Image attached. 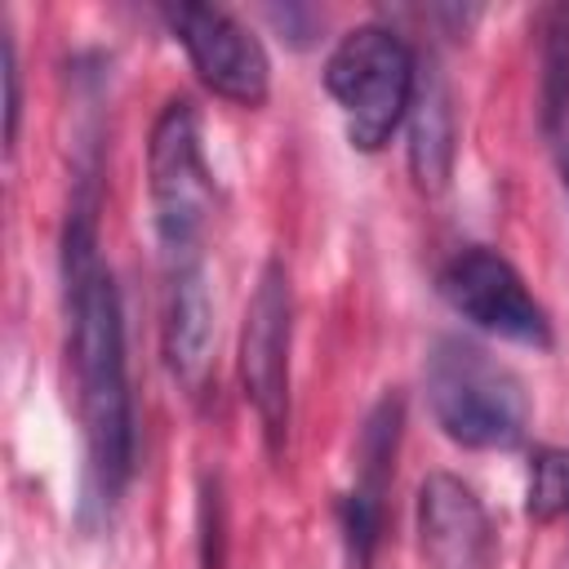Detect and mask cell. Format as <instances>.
<instances>
[{
	"mask_svg": "<svg viewBox=\"0 0 569 569\" xmlns=\"http://www.w3.org/2000/svg\"><path fill=\"white\" fill-rule=\"evenodd\" d=\"M560 173H565V191H569V156H560Z\"/></svg>",
	"mask_w": 569,
	"mask_h": 569,
	"instance_id": "cell-15",
	"label": "cell"
},
{
	"mask_svg": "<svg viewBox=\"0 0 569 569\" xmlns=\"http://www.w3.org/2000/svg\"><path fill=\"white\" fill-rule=\"evenodd\" d=\"M62 302L84 422V502L111 511L133 471V400L124 373L120 293L98 253V222L89 200L71 204L62 231Z\"/></svg>",
	"mask_w": 569,
	"mask_h": 569,
	"instance_id": "cell-1",
	"label": "cell"
},
{
	"mask_svg": "<svg viewBox=\"0 0 569 569\" xmlns=\"http://www.w3.org/2000/svg\"><path fill=\"white\" fill-rule=\"evenodd\" d=\"M418 84L413 49L378 22L351 27L325 58V89L342 111L347 138L360 151H378L409 116Z\"/></svg>",
	"mask_w": 569,
	"mask_h": 569,
	"instance_id": "cell-3",
	"label": "cell"
},
{
	"mask_svg": "<svg viewBox=\"0 0 569 569\" xmlns=\"http://www.w3.org/2000/svg\"><path fill=\"white\" fill-rule=\"evenodd\" d=\"M458 156V124H453V98L436 67L418 71L413 102H409V173L418 191L436 196L449 187Z\"/></svg>",
	"mask_w": 569,
	"mask_h": 569,
	"instance_id": "cell-11",
	"label": "cell"
},
{
	"mask_svg": "<svg viewBox=\"0 0 569 569\" xmlns=\"http://www.w3.org/2000/svg\"><path fill=\"white\" fill-rule=\"evenodd\" d=\"M160 347L173 382L187 396H204L213 373V293L204 262L164 267V325Z\"/></svg>",
	"mask_w": 569,
	"mask_h": 569,
	"instance_id": "cell-10",
	"label": "cell"
},
{
	"mask_svg": "<svg viewBox=\"0 0 569 569\" xmlns=\"http://www.w3.org/2000/svg\"><path fill=\"white\" fill-rule=\"evenodd\" d=\"M289 338H293V289L280 258H271L253 284L240 329V382L262 422L267 449L280 458L289 436Z\"/></svg>",
	"mask_w": 569,
	"mask_h": 569,
	"instance_id": "cell-5",
	"label": "cell"
},
{
	"mask_svg": "<svg viewBox=\"0 0 569 569\" xmlns=\"http://www.w3.org/2000/svg\"><path fill=\"white\" fill-rule=\"evenodd\" d=\"M164 22L173 31V40L187 49L191 71L227 102L236 107H262L271 93V62L258 44V36L236 22L227 9L218 4H169Z\"/></svg>",
	"mask_w": 569,
	"mask_h": 569,
	"instance_id": "cell-7",
	"label": "cell"
},
{
	"mask_svg": "<svg viewBox=\"0 0 569 569\" xmlns=\"http://www.w3.org/2000/svg\"><path fill=\"white\" fill-rule=\"evenodd\" d=\"M0 58H4V147H13L18 138V116H22V76H18V49L13 36H0Z\"/></svg>",
	"mask_w": 569,
	"mask_h": 569,
	"instance_id": "cell-14",
	"label": "cell"
},
{
	"mask_svg": "<svg viewBox=\"0 0 569 569\" xmlns=\"http://www.w3.org/2000/svg\"><path fill=\"white\" fill-rule=\"evenodd\" d=\"M440 293L462 320H471L485 333H498L525 347H551V320L542 302L529 293L525 276L498 249H485V244L458 249L440 267Z\"/></svg>",
	"mask_w": 569,
	"mask_h": 569,
	"instance_id": "cell-6",
	"label": "cell"
},
{
	"mask_svg": "<svg viewBox=\"0 0 569 569\" xmlns=\"http://www.w3.org/2000/svg\"><path fill=\"white\" fill-rule=\"evenodd\" d=\"M525 511L533 520L569 516V449H538L533 453L529 485H525Z\"/></svg>",
	"mask_w": 569,
	"mask_h": 569,
	"instance_id": "cell-13",
	"label": "cell"
},
{
	"mask_svg": "<svg viewBox=\"0 0 569 569\" xmlns=\"http://www.w3.org/2000/svg\"><path fill=\"white\" fill-rule=\"evenodd\" d=\"M147 191H151V222L164 267L204 262L200 240L213 213V178L200 151V116L191 98H169L151 124Z\"/></svg>",
	"mask_w": 569,
	"mask_h": 569,
	"instance_id": "cell-4",
	"label": "cell"
},
{
	"mask_svg": "<svg viewBox=\"0 0 569 569\" xmlns=\"http://www.w3.org/2000/svg\"><path fill=\"white\" fill-rule=\"evenodd\" d=\"M400 427H405V400L400 396H382L365 427H360V445H356V480L342 493V551H347V569H369L378 538H382V520H387V485H391V467H396V449H400Z\"/></svg>",
	"mask_w": 569,
	"mask_h": 569,
	"instance_id": "cell-8",
	"label": "cell"
},
{
	"mask_svg": "<svg viewBox=\"0 0 569 569\" xmlns=\"http://www.w3.org/2000/svg\"><path fill=\"white\" fill-rule=\"evenodd\" d=\"M542 129L556 160L569 156V9H556L542 40Z\"/></svg>",
	"mask_w": 569,
	"mask_h": 569,
	"instance_id": "cell-12",
	"label": "cell"
},
{
	"mask_svg": "<svg viewBox=\"0 0 569 569\" xmlns=\"http://www.w3.org/2000/svg\"><path fill=\"white\" fill-rule=\"evenodd\" d=\"M436 427L467 449H511L529 427L525 382L485 347L440 338L422 369Z\"/></svg>",
	"mask_w": 569,
	"mask_h": 569,
	"instance_id": "cell-2",
	"label": "cell"
},
{
	"mask_svg": "<svg viewBox=\"0 0 569 569\" xmlns=\"http://www.w3.org/2000/svg\"><path fill=\"white\" fill-rule=\"evenodd\" d=\"M418 551L427 569H493L498 533L471 485L431 471L418 485Z\"/></svg>",
	"mask_w": 569,
	"mask_h": 569,
	"instance_id": "cell-9",
	"label": "cell"
}]
</instances>
